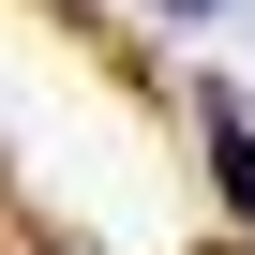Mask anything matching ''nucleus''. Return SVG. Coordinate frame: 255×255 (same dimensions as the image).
<instances>
[{"instance_id":"nucleus-2","label":"nucleus","mask_w":255,"mask_h":255,"mask_svg":"<svg viewBox=\"0 0 255 255\" xmlns=\"http://www.w3.org/2000/svg\"><path fill=\"white\" fill-rule=\"evenodd\" d=\"M180 15H210V0H180Z\"/></svg>"},{"instance_id":"nucleus-1","label":"nucleus","mask_w":255,"mask_h":255,"mask_svg":"<svg viewBox=\"0 0 255 255\" xmlns=\"http://www.w3.org/2000/svg\"><path fill=\"white\" fill-rule=\"evenodd\" d=\"M210 165H225V210H255V135H240V105H210Z\"/></svg>"}]
</instances>
